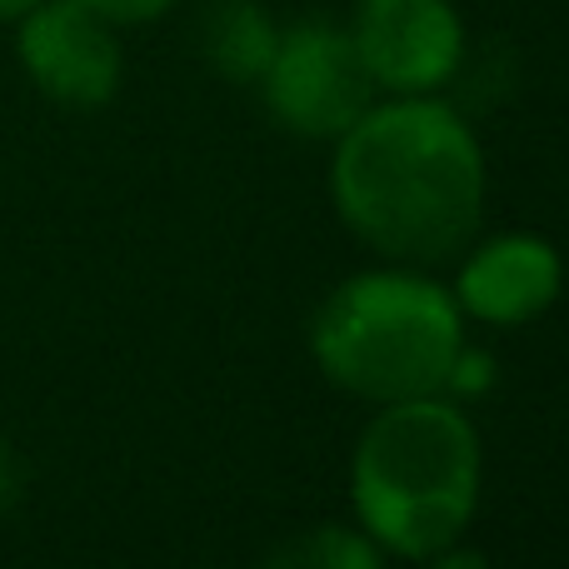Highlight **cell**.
<instances>
[{
	"label": "cell",
	"instance_id": "cell-1",
	"mask_svg": "<svg viewBox=\"0 0 569 569\" xmlns=\"http://www.w3.org/2000/svg\"><path fill=\"white\" fill-rule=\"evenodd\" d=\"M330 196L340 220L370 250L410 266H440L480 230V140L440 100L405 96L370 106L340 136Z\"/></svg>",
	"mask_w": 569,
	"mask_h": 569
},
{
	"label": "cell",
	"instance_id": "cell-11",
	"mask_svg": "<svg viewBox=\"0 0 569 569\" xmlns=\"http://www.w3.org/2000/svg\"><path fill=\"white\" fill-rule=\"evenodd\" d=\"M16 500H20V460H16V450L0 440V515Z\"/></svg>",
	"mask_w": 569,
	"mask_h": 569
},
{
	"label": "cell",
	"instance_id": "cell-6",
	"mask_svg": "<svg viewBox=\"0 0 569 569\" xmlns=\"http://www.w3.org/2000/svg\"><path fill=\"white\" fill-rule=\"evenodd\" d=\"M20 66L40 96L70 110H96L120 86V46L100 16L76 0H36L20 16Z\"/></svg>",
	"mask_w": 569,
	"mask_h": 569
},
{
	"label": "cell",
	"instance_id": "cell-10",
	"mask_svg": "<svg viewBox=\"0 0 569 569\" xmlns=\"http://www.w3.org/2000/svg\"><path fill=\"white\" fill-rule=\"evenodd\" d=\"M90 16H100L106 26H146V20H160L176 0H76Z\"/></svg>",
	"mask_w": 569,
	"mask_h": 569
},
{
	"label": "cell",
	"instance_id": "cell-3",
	"mask_svg": "<svg viewBox=\"0 0 569 569\" xmlns=\"http://www.w3.org/2000/svg\"><path fill=\"white\" fill-rule=\"evenodd\" d=\"M460 305L410 270H365L315 315L310 350L325 380L375 405L440 395L460 355Z\"/></svg>",
	"mask_w": 569,
	"mask_h": 569
},
{
	"label": "cell",
	"instance_id": "cell-13",
	"mask_svg": "<svg viewBox=\"0 0 569 569\" xmlns=\"http://www.w3.org/2000/svg\"><path fill=\"white\" fill-rule=\"evenodd\" d=\"M30 6H36V0H0V20H20Z\"/></svg>",
	"mask_w": 569,
	"mask_h": 569
},
{
	"label": "cell",
	"instance_id": "cell-9",
	"mask_svg": "<svg viewBox=\"0 0 569 569\" xmlns=\"http://www.w3.org/2000/svg\"><path fill=\"white\" fill-rule=\"evenodd\" d=\"M260 569H385V560L380 545L365 530L320 525V530H305L295 540H284L280 550H270V560Z\"/></svg>",
	"mask_w": 569,
	"mask_h": 569
},
{
	"label": "cell",
	"instance_id": "cell-5",
	"mask_svg": "<svg viewBox=\"0 0 569 569\" xmlns=\"http://www.w3.org/2000/svg\"><path fill=\"white\" fill-rule=\"evenodd\" d=\"M350 40L375 86L395 96L445 86L465 56V26L450 0H360Z\"/></svg>",
	"mask_w": 569,
	"mask_h": 569
},
{
	"label": "cell",
	"instance_id": "cell-4",
	"mask_svg": "<svg viewBox=\"0 0 569 569\" xmlns=\"http://www.w3.org/2000/svg\"><path fill=\"white\" fill-rule=\"evenodd\" d=\"M260 80H266V100L280 126L310 140L345 136L370 110L375 96V80L350 30L330 20H300L280 30V46Z\"/></svg>",
	"mask_w": 569,
	"mask_h": 569
},
{
	"label": "cell",
	"instance_id": "cell-2",
	"mask_svg": "<svg viewBox=\"0 0 569 569\" xmlns=\"http://www.w3.org/2000/svg\"><path fill=\"white\" fill-rule=\"evenodd\" d=\"M355 510L380 550L430 560L465 535L480 500V440L455 405L395 400L365 425L350 470Z\"/></svg>",
	"mask_w": 569,
	"mask_h": 569
},
{
	"label": "cell",
	"instance_id": "cell-12",
	"mask_svg": "<svg viewBox=\"0 0 569 569\" xmlns=\"http://www.w3.org/2000/svg\"><path fill=\"white\" fill-rule=\"evenodd\" d=\"M430 569H490V560H485V555H475V550H440V555H430Z\"/></svg>",
	"mask_w": 569,
	"mask_h": 569
},
{
	"label": "cell",
	"instance_id": "cell-8",
	"mask_svg": "<svg viewBox=\"0 0 569 569\" xmlns=\"http://www.w3.org/2000/svg\"><path fill=\"white\" fill-rule=\"evenodd\" d=\"M280 46V30L256 0H216L200 20V50L210 70L236 86H250L270 70V56Z\"/></svg>",
	"mask_w": 569,
	"mask_h": 569
},
{
	"label": "cell",
	"instance_id": "cell-7",
	"mask_svg": "<svg viewBox=\"0 0 569 569\" xmlns=\"http://www.w3.org/2000/svg\"><path fill=\"white\" fill-rule=\"evenodd\" d=\"M565 284L560 250L540 236H500L460 270L455 305L485 325H525L555 305Z\"/></svg>",
	"mask_w": 569,
	"mask_h": 569
}]
</instances>
